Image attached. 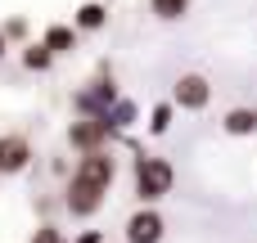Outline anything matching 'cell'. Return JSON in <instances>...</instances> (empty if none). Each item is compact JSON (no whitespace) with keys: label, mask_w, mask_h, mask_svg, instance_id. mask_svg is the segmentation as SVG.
Instances as JSON below:
<instances>
[{"label":"cell","mask_w":257,"mask_h":243,"mask_svg":"<svg viewBox=\"0 0 257 243\" xmlns=\"http://www.w3.org/2000/svg\"><path fill=\"white\" fill-rule=\"evenodd\" d=\"M172 180H176V171H172L167 158H140L136 162V198H140V207H154L163 194H172Z\"/></svg>","instance_id":"obj_1"},{"label":"cell","mask_w":257,"mask_h":243,"mask_svg":"<svg viewBox=\"0 0 257 243\" xmlns=\"http://www.w3.org/2000/svg\"><path fill=\"white\" fill-rule=\"evenodd\" d=\"M77 113L81 117H108L122 99H117V86H113V77H99V81H90L86 90H77Z\"/></svg>","instance_id":"obj_2"},{"label":"cell","mask_w":257,"mask_h":243,"mask_svg":"<svg viewBox=\"0 0 257 243\" xmlns=\"http://www.w3.org/2000/svg\"><path fill=\"white\" fill-rule=\"evenodd\" d=\"M108 135H113L108 117H81V122H72V126H68V144H72V149H81V158H86V153H104Z\"/></svg>","instance_id":"obj_3"},{"label":"cell","mask_w":257,"mask_h":243,"mask_svg":"<svg viewBox=\"0 0 257 243\" xmlns=\"http://www.w3.org/2000/svg\"><path fill=\"white\" fill-rule=\"evenodd\" d=\"M208 99H212V86H208V77H199V72H185V77H176V86H172V104H176V108H185V113H199Z\"/></svg>","instance_id":"obj_4"},{"label":"cell","mask_w":257,"mask_h":243,"mask_svg":"<svg viewBox=\"0 0 257 243\" xmlns=\"http://www.w3.org/2000/svg\"><path fill=\"white\" fill-rule=\"evenodd\" d=\"M77 180H86V185H99V189H108L113 185V176H117V162H113V153L104 149V153H86L81 162H77V171H72Z\"/></svg>","instance_id":"obj_5"},{"label":"cell","mask_w":257,"mask_h":243,"mask_svg":"<svg viewBox=\"0 0 257 243\" xmlns=\"http://www.w3.org/2000/svg\"><path fill=\"white\" fill-rule=\"evenodd\" d=\"M104 194H108V189L86 185V180H77V176H72V185H68V198H63V203H68V212H72V216H95V212H99V203H104Z\"/></svg>","instance_id":"obj_6"},{"label":"cell","mask_w":257,"mask_h":243,"mask_svg":"<svg viewBox=\"0 0 257 243\" xmlns=\"http://www.w3.org/2000/svg\"><path fill=\"white\" fill-rule=\"evenodd\" d=\"M163 216L154 212V207H140V212H131V221H126V243H158L163 239Z\"/></svg>","instance_id":"obj_7"},{"label":"cell","mask_w":257,"mask_h":243,"mask_svg":"<svg viewBox=\"0 0 257 243\" xmlns=\"http://www.w3.org/2000/svg\"><path fill=\"white\" fill-rule=\"evenodd\" d=\"M32 162V144L23 135H0V176H18Z\"/></svg>","instance_id":"obj_8"},{"label":"cell","mask_w":257,"mask_h":243,"mask_svg":"<svg viewBox=\"0 0 257 243\" xmlns=\"http://www.w3.org/2000/svg\"><path fill=\"white\" fill-rule=\"evenodd\" d=\"M221 126H226V135H257V108H230L226 117H221Z\"/></svg>","instance_id":"obj_9"},{"label":"cell","mask_w":257,"mask_h":243,"mask_svg":"<svg viewBox=\"0 0 257 243\" xmlns=\"http://www.w3.org/2000/svg\"><path fill=\"white\" fill-rule=\"evenodd\" d=\"M104 23H108V9H104L99 0H86V5L72 14V27H77V32H99Z\"/></svg>","instance_id":"obj_10"},{"label":"cell","mask_w":257,"mask_h":243,"mask_svg":"<svg viewBox=\"0 0 257 243\" xmlns=\"http://www.w3.org/2000/svg\"><path fill=\"white\" fill-rule=\"evenodd\" d=\"M41 41L50 45V54H68V50L77 45V27H68V23H50Z\"/></svg>","instance_id":"obj_11"},{"label":"cell","mask_w":257,"mask_h":243,"mask_svg":"<svg viewBox=\"0 0 257 243\" xmlns=\"http://www.w3.org/2000/svg\"><path fill=\"white\" fill-rule=\"evenodd\" d=\"M50 63H54V54H50L45 41H32V45L23 50V68H27V72H45Z\"/></svg>","instance_id":"obj_12"},{"label":"cell","mask_w":257,"mask_h":243,"mask_svg":"<svg viewBox=\"0 0 257 243\" xmlns=\"http://www.w3.org/2000/svg\"><path fill=\"white\" fill-rule=\"evenodd\" d=\"M149 9H154V18L176 23V18H185V14H190V0H149Z\"/></svg>","instance_id":"obj_13"},{"label":"cell","mask_w":257,"mask_h":243,"mask_svg":"<svg viewBox=\"0 0 257 243\" xmlns=\"http://www.w3.org/2000/svg\"><path fill=\"white\" fill-rule=\"evenodd\" d=\"M131 122H136V104H131V99H122V104L108 113V126H113V131H122V126H131Z\"/></svg>","instance_id":"obj_14"},{"label":"cell","mask_w":257,"mask_h":243,"mask_svg":"<svg viewBox=\"0 0 257 243\" xmlns=\"http://www.w3.org/2000/svg\"><path fill=\"white\" fill-rule=\"evenodd\" d=\"M172 108H176V104H158V108L149 113V131H154V135H167V126H172Z\"/></svg>","instance_id":"obj_15"},{"label":"cell","mask_w":257,"mask_h":243,"mask_svg":"<svg viewBox=\"0 0 257 243\" xmlns=\"http://www.w3.org/2000/svg\"><path fill=\"white\" fill-rule=\"evenodd\" d=\"M32 243H63V234H59L54 225H41V230L32 234Z\"/></svg>","instance_id":"obj_16"},{"label":"cell","mask_w":257,"mask_h":243,"mask_svg":"<svg viewBox=\"0 0 257 243\" xmlns=\"http://www.w3.org/2000/svg\"><path fill=\"white\" fill-rule=\"evenodd\" d=\"M0 32H5V36H23V32H27V23H23V18H9Z\"/></svg>","instance_id":"obj_17"},{"label":"cell","mask_w":257,"mask_h":243,"mask_svg":"<svg viewBox=\"0 0 257 243\" xmlns=\"http://www.w3.org/2000/svg\"><path fill=\"white\" fill-rule=\"evenodd\" d=\"M77 243H104V234H99V230H86V234H81Z\"/></svg>","instance_id":"obj_18"},{"label":"cell","mask_w":257,"mask_h":243,"mask_svg":"<svg viewBox=\"0 0 257 243\" xmlns=\"http://www.w3.org/2000/svg\"><path fill=\"white\" fill-rule=\"evenodd\" d=\"M5 50H9V36H5V32H0V59H5Z\"/></svg>","instance_id":"obj_19"}]
</instances>
